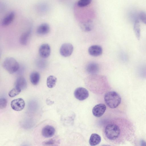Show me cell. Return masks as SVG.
Wrapping results in <instances>:
<instances>
[{"label": "cell", "mask_w": 146, "mask_h": 146, "mask_svg": "<svg viewBox=\"0 0 146 146\" xmlns=\"http://www.w3.org/2000/svg\"><path fill=\"white\" fill-rule=\"evenodd\" d=\"M121 132L119 125L114 121L109 122L104 128V137L107 141L109 142L115 141L119 137Z\"/></svg>", "instance_id": "cell-1"}, {"label": "cell", "mask_w": 146, "mask_h": 146, "mask_svg": "<svg viewBox=\"0 0 146 146\" xmlns=\"http://www.w3.org/2000/svg\"><path fill=\"white\" fill-rule=\"evenodd\" d=\"M104 100L106 104L109 107L111 108H115L120 104L121 98L116 92L110 91L105 94Z\"/></svg>", "instance_id": "cell-2"}, {"label": "cell", "mask_w": 146, "mask_h": 146, "mask_svg": "<svg viewBox=\"0 0 146 146\" xmlns=\"http://www.w3.org/2000/svg\"><path fill=\"white\" fill-rule=\"evenodd\" d=\"M3 68L10 74L17 72L19 67L18 62L14 58L11 57L6 58L3 62Z\"/></svg>", "instance_id": "cell-3"}, {"label": "cell", "mask_w": 146, "mask_h": 146, "mask_svg": "<svg viewBox=\"0 0 146 146\" xmlns=\"http://www.w3.org/2000/svg\"><path fill=\"white\" fill-rule=\"evenodd\" d=\"M75 97L78 100L82 101L86 99L89 96V92L85 88L79 87L77 88L74 93Z\"/></svg>", "instance_id": "cell-4"}, {"label": "cell", "mask_w": 146, "mask_h": 146, "mask_svg": "<svg viewBox=\"0 0 146 146\" xmlns=\"http://www.w3.org/2000/svg\"><path fill=\"white\" fill-rule=\"evenodd\" d=\"M74 50L73 46L69 43H65L61 46L60 50L61 55L63 56H69L72 54Z\"/></svg>", "instance_id": "cell-5"}, {"label": "cell", "mask_w": 146, "mask_h": 146, "mask_svg": "<svg viewBox=\"0 0 146 146\" xmlns=\"http://www.w3.org/2000/svg\"><path fill=\"white\" fill-rule=\"evenodd\" d=\"M25 103L21 98H19L12 100L11 103L12 108L16 111H20L25 107Z\"/></svg>", "instance_id": "cell-6"}, {"label": "cell", "mask_w": 146, "mask_h": 146, "mask_svg": "<svg viewBox=\"0 0 146 146\" xmlns=\"http://www.w3.org/2000/svg\"><path fill=\"white\" fill-rule=\"evenodd\" d=\"M106 110V106L104 104H100L96 105L93 107L92 112L95 116L99 117L104 114Z\"/></svg>", "instance_id": "cell-7"}, {"label": "cell", "mask_w": 146, "mask_h": 146, "mask_svg": "<svg viewBox=\"0 0 146 146\" xmlns=\"http://www.w3.org/2000/svg\"><path fill=\"white\" fill-rule=\"evenodd\" d=\"M55 130L54 127L50 125H47L44 127L41 131L42 136L45 138H50L53 136Z\"/></svg>", "instance_id": "cell-8"}, {"label": "cell", "mask_w": 146, "mask_h": 146, "mask_svg": "<svg viewBox=\"0 0 146 146\" xmlns=\"http://www.w3.org/2000/svg\"><path fill=\"white\" fill-rule=\"evenodd\" d=\"M50 46L48 44H44L41 45L38 50L40 56L44 58L48 57L50 54Z\"/></svg>", "instance_id": "cell-9"}, {"label": "cell", "mask_w": 146, "mask_h": 146, "mask_svg": "<svg viewBox=\"0 0 146 146\" xmlns=\"http://www.w3.org/2000/svg\"><path fill=\"white\" fill-rule=\"evenodd\" d=\"M89 54L94 56H98L101 55L102 53V49L99 45H94L90 46L88 49Z\"/></svg>", "instance_id": "cell-10"}, {"label": "cell", "mask_w": 146, "mask_h": 146, "mask_svg": "<svg viewBox=\"0 0 146 146\" xmlns=\"http://www.w3.org/2000/svg\"><path fill=\"white\" fill-rule=\"evenodd\" d=\"M86 72L89 74H95L97 73L99 70L98 64L95 62L89 63L86 67Z\"/></svg>", "instance_id": "cell-11"}, {"label": "cell", "mask_w": 146, "mask_h": 146, "mask_svg": "<svg viewBox=\"0 0 146 146\" xmlns=\"http://www.w3.org/2000/svg\"><path fill=\"white\" fill-rule=\"evenodd\" d=\"M50 31L49 25L47 23H43L40 25L36 29V33L40 35H44L48 34Z\"/></svg>", "instance_id": "cell-12"}, {"label": "cell", "mask_w": 146, "mask_h": 146, "mask_svg": "<svg viewBox=\"0 0 146 146\" xmlns=\"http://www.w3.org/2000/svg\"><path fill=\"white\" fill-rule=\"evenodd\" d=\"M15 16L14 12L12 11L6 16L3 19L1 25L3 26H6L10 24L14 20Z\"/></svg>", "instance_id": "cell-13"}, {"label": "cell", "mask_w": 146, "mask_h": 146, "mask_svg": "<svg viewBox=\"0 0 146 146\" xmlns=\"http://www.w3.org/2000/svg\"><path fill=\"white\" fill-rule=\"evenodd\" d=\"M16 87L21 90L25 89L27 86V83L25 79L23 77H19L16 79L15 84Z\"/></svg>", "instance_id": "cell-14"}, {"label": "cell", "mask_w": 146, "mask_h": 146, "mask_svg": "<svg viewBox=\"0 0 146 146\" xmlns=\"http://www.w3.org/2000/svg\"><path fill=\"white\" fill-rule=\"evenodd\" d=\"M101 137L100 135L96 133L92 134L89 140L90 144L91 146L98 145L101 142Z\"/></svg>", "instance_id": "cell-15"}, {"label": "cell", "mask_w": 146, "mask_h": 146, "mask_svg": "<svg viewBox=\"0 0 146 146\" xmlns=\"http://www.w3.org/2000/svg\"><path fill=\"white\" fill-rule=\"evenodd\" d=\"M31 32V30L29 29L24 32L21 35L19 41L21 44L25 45L27 44Z\"/></svg>", "instance_id": "cell-16"}, {"label": "cell", "mask_w": 146, "mask_h": 146, "mask_svg": "<svg viewBox=\"0 0 146 146\" xmlns=\"http://www.w3.org/2000/svg\"><path fill=\"white\" fill-rule=\"evenodd\" d=\"M30 80L31 82L33 85H37L40 80V75L37 72H33L31 73L30 75Z\"/></svg>", "instance_id": "cell-17"}, {"label": "cell", "mask_w": 146, "mask_h": 146, "mask_svg": "<svg viewBox=\"0 0 146 146\" xmlns=\"http://www.w3.org/2000/svg\"><path fill=\"white\" fill-rule=\"evenodd\" d=\"M57 81V78L54 76L50 75L48 76L46 80V84L49 88H52L55 86Z\"/></svg>", "instance_id": "cell-18"}, {"label": "cell", "mask_w": 146, "mask_h": 146, "mask_svg": "<svg viewBox=\"0 0 146 146\" xmlns=\"http://www.w3.org/2000/svg\"><path fill=\"white\" fill-rule=\"evenodd\" d=\"M93 25L92 21H88L83 22L81 25L82 29L85 31H90L92 29Z\"/></svg>", "instance_id": "cell-19"}, {"label": "cell", "mask_w": 146, "mask_h": 146, "mask_svg": "<svg viewBox=\"0 0 146 146\" xmlns=\"http://www.w3.org/2000/svg\"><path fill=\"white\" fill-rule=\"evenodd\" d=\"M134 29L137 38L138 40H139L140 37V29L139 21L138 19H136L135 21Z\"/></svg>", "instance_id": "cell-20"}, {"label": "cell", "mask_w": 146, "mask_h": 146, "mask_svg": "<svg viewBox=\"0 0 146 146\" xmlns=\"http://www.w3.org/2000/svg\"><path fill=\"white\" fill-rule=\"evenodd\" d=\"M92 0H79L77 3V5L80 7H86L91 3Z\"/></svg>", "instance_id": "cell-21"}, {"label": "cell", "mask_w": 146, "mask_h": 146, "mask_svg": "<svg viewBox=\"0 0 146 146\" xmlns=\"http://www.w3.org/2000/svg\"><path fill=\"white\" fill-rule=\"evenodd\" d=\"M21 91L20 89L15 87L9 91L8 95L10 97H13L19 94Z\"/></svg>", "instance_id": "cell-22"}, {"label": "cell", "mask_w": 146, "mask_h": 146, "mask_svg": "<svg viewBox=\"0 0 146 146\" xmlns=\"http://www.w3.org/2000/svg\"><path fill=\"white\" fill-rule=\"evenodd\" d=\"M7 101L4 98H1L0 99V108L1 109L5 108L7 106Z\"/></svg>", "instance_id": "cell-23"}, {"label": "cell", "mask_w": 146, "mask_h": 146, "mask_svg": "<svg viewBox=\"0 0 146 146\" xmlns=\"http://www.w3.org/2000/svg\"><path fill=\"white\" fill-rule=\"evenodd\" d=\"M56 143V141L53 139H50L43 141L42 144L44 145H53Z\"/></svg>", "instance_id": "cell-24"}, {"label": "cell", "mask_w": 146, "mask_h": 146, "mask_svg": "<svg viewBox=\"0 0 146 146\" xmlns=\"http://www.w3.org/2000/svg\"><path fill=\"white\" fill-rule=\"evenodd\" d=\"M139 16L140 20L146 25V13L142 12L139 13Z\"/></svg>", "instance_id": "cell-25"}, {"label": "cell", "mask_w": 146, "mask_h": 146, "mask_svg": "<svg viewBox=\"0 0 146 146\" xmlns=\"http://www.w3.org/2000/svg\"><path fill=\"white\" fill-rule=\"evenodd\" d=\"M141 144L142 145H146V142L143 140L141 141Z\"/></svg>", "instance_id": "cell-26"}]
</instances>
